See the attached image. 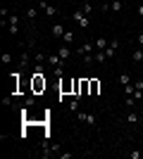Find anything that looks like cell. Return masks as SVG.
Listing matches in <instances>:
<instances>
[{
	"label": "cell",
	"instance_id": "ffe728a7",
	"mask_svg": "<svg viewBox=\"0 0 143 159\" xmlns=\"http://www.w3.org/2000/svg\"><path fill=\"white\" fill-rule=\"evenodd\" d=\"M124 88V95H134L136 93V86H134V83H129V86H122Z\"/></svg>",
	"mask_w": 143,
	"mask_h": 159
},
{
	"label": "cell",
	"instance_id": "277c9868",
	"mask_svg": "<svg viewBox=\"0 0 143 159\" xmlns=\"http://www.w3.org/2000/svg\"><path fill=\"white\" fill-rule=\"evenodd\" d=\"M7 19H10V24H7V31L12 33V36H17V33H19V21H21V17H17V14H10Z\"/></svg>",
	"mask_w": 143,
	"mask_h": 159
},
{
	"label": "cell",
	"instance_id": "d6986e66",
	"mask_svg": "<svg viewBox=\"0 0 143 159\" xmlns=\"http://www.w3.org/2000/svg\"><path fill=\"white\" fill-rule=\"evenodd\" d=\"M119 83H122V86H129L131 83V74H122V76H119Z\"/></svg>",
	"mask_w": 143,
	"mask_h": 159
},
{
	"label": "cell",
	"instance_id": "52a82bcc",
	"mask_svg": "<svg viewBox=\"0 0 143 159\" xmlns=\"http://www.w3.org/2000/svg\"><path fill=\"white\" fill-rule=\"evenodd\" d=\"M64 31H67V29L62 26L60 21H55V24H53V29H50V33H53L55 38H62V36H64Z\"/></svg>",
	"mask_w": 143,
	"mask_h": 159
},
{
	"label": "cell",
	"instance_id": "44dd1931",
	"mask_svg": "<svg viewBox=\"0 0 143 159\" xmlns=\"http://www.w3.org/2000/svg\"><path fill=\"white\" fill-rule=\"evenodd\" d=\"M81 12L83 14H91V12H93V5H91V2H81Z\"/></svg>",
	"mask_w": 143,
	"mask_h": 159
},
{
	"label": "cell",
	"instance_id": "f546056e",
	"mask_svg": "<svg viewBox=\"0 0 143 159\" xmlns=\"http://www.w3.org/2000/svg\"><path fill=\"white\" fill-rule=\"evenodd\" d=\"M134 86H136V90H143V81H134Z\"/></svg>",
	"mask_w": 143,
	"mask_h": 159
},
{
	"label": "cell",
	"instance_id": "7c38bea8",
	"mask_svg": "<svg viewBox=\"0 0 143 159\" xmlns=\"http://www.w3.org/2000/svg\"><path fill=\"white\" fill-rule=\"evenodd\" d=\"M79 102H81V95H74L69 102V112H79Z\"/></svg>",
	"mask_w": 143,
	"mask_h": 159
},
{
	"label": "cell",
	"instance_id": "f1b7e54d",
	"mask_svg": "<svg viewBox=\"0 0 143 159\" xmlns=\"http://www.w3.org/2000/svg\"><path fill=\"white\" fill-rule=\"evenodd\" d=\"M72 157H74L72 152H60V159H72Z\"/></svg>",
	"mask_w": 143,
	"mask_h": 159
},
{
	"label": "cell",
	"instance_id": "6da1fadb",
	"mask_svg": "<svg viewBox=\"0 0 143 159\" xmlns=\"http://www.w3.org/2000/svg\"><path fill=\"white\" fill-rule=\"evenodd\" d=\"M76 121L79 124H86V126H95V114H91V112H76Z\"/></svg>",
	"mask_w": 143,
	"mask_h": 159
},
{
	"label": "cell",
	"instance_id": "cb8c5ba5",
	"mask_svg": "<svg viewBox=\"0 0 143 159\" xmlns=\"http://www.w3.org/2000/svg\"><path fill=\"white\" fill-rule=\"evenodd\" d=\"M126 121L129 124H138V114H126Z\"/></svg>",
	"mask_w": 143,
	"mask_h": 159
},
{
	"label": "cell",
	"instance_id": "d6a6232c",
	"mask_svg": "<svg viewBox=\"0 0 143 159\" xmlns=\"http://www.w3.org/2000/svg\"><path fill=\"white\" fill-rule=\"evenodd\" d=\"M81 2H91V0H81Z\"/></svg>",
	"mask_w": 143,
	"mask_h": 159
},
{
	"label": "cell",
	"instance_id": "ba28073f",
	"mask_svg": "<svg viewBox=\"0 0 143 159\" xmlns=\"http://www.w3.org/2000/svg\"><path fill=\"white\" fill-rule=\"evenodd\" d=\"M34 90H45V79L41 74H34Z\"/></svg>",
	"mask_w": 143,
	"mask_h": 159
},
{
	"label": "cell",
	"instance_id": "ac0fdd59",
	"mask_svg": "<svg viewBox=\"0 0 143 159\" xmlns=\"http://www.w3.org/2000/svg\"><path fill=\"white\" fill-rule=\"evenodd\" d=\"M38 12H41L38 5H36V7H29V10H26V19H36V14H38Z\"/></svg>",
	"mask_w": 143,
	"mask_h": 159
},
{
	"label": "cell",
	"instance_id": "1f68e13d",
	"mask_svg": "<svg viewBox=\"0 0 143 159\" xmlns=\"http://www.w3.org/2000/svg\"><path fill=\"white\" fill-rule=\"evenodd\" d=\"M138 17H143V2L138 5Z\"/></svg>",
	"mask_w": 143,
	"mask_h": 159
},
{
	"label": "cell",
	"instance_id": "484cf974",
	"mask_svg": "<svg viewBox=\"0 0 143 159\" xmlns=\"http://www.w3.org/2000/svg\"><path fill=\"white\" fill-rule=\"evenodd\" d=\"M98 88H100V86H98V81H91V93H98Z\"/></svg>",
	"mask_w": 143,
	"mask_h": 159
},
{
	"label": "cell",
	"instance_id": "4dcf8cb0",
	"mask_svg": "<svg viewBox=\"0 0 143 159\" xmlns=\"http://www.w3.org/2000/svg\"><path fill=\"white\" fill-rule=\"evenodd\" d=\"M136 40H138V48H143V31L138 33V38H136Z\"/></svg>",
	"mask_w": 143,
	"mask_h": 159
},
{
	"label": "cell",
	"instance_id": "7402d4cb",
	"mask_svg": "<svg viewBox=\"0 0 143 159\" xmlns=\"http://www.w3.org/2000/svg\"><path fill=\"white\" fill-rule=\"evenodd\" d=\"M0 60H2V64H12V55H10V52H2Z\"/></svg>",
	"mask_w": 143,
	"mask_h": 159
},
{
	"label": "cell",
	"instance_id": "5b68a950",
	"mask_svg": "<svg viewBox=\"0 0 143 159\" xmlns=\"http://www.w3.org/2000/svg\"><path fill=\"white\" fill-rule=\"evenodd\" d=\"M57 152H60V145H57V143H45L43 150H41L43 157H53V154H57Z\"/></svg>",
	"mask_w": 143,
	"mask_h": 159
},
{
	"label": "cell",
	"instance_id": "4fadbf2b",
	"mask_svg": "<svg viewBox=\"0 0 143 159\" xmlns=\"http://www.w3.org/2000/svg\"><path fill=\"white\" fill-rule=\"evenodd\" d=\"M93 43H95V50H105V48L110 45V40H107V38H95Z\"/></svg>",
	"mask_w": 143,
	"mask_h": 159
},
{
	"label": "cell",
	"instance_id": "603a6c76",
	"mask_svg": "<svg viewBox=\"0 0 143 159\" xmlns=\"http://www.w3.org/2000/svg\"><path fill=\"white\" fill-rule=\"evenodd\" d=\"M34 105H36V98H34V95H29V98L24 100V107H34Z\"/></svg>",
	"mask_w": 143,
	"mask_h": 159
},
{
	"label": "cell",
	"instance_id": "7a4b0ae2",
	"mask_svg": "<svg viewBox=\"0 0 143 159\" xmlns=\"http://www.w3.org/2000/svg\"><path fill=\"white\" fill-rule=\"evenodd\" d=\"M38 10H41V12L45 14V17H55V14H57V7H55V5H50L48 0H38Z\"/></svg>",
	"mask_w": 143,
	"mask_h": 159
},
{
	"label": "cell",
	"instance_id": "30bf717a",
	"mask_svg": "<svg viewBox=\"0 0 143 159\" xmlns=\"http://www.w3.org/2000/svg\"><path fill=\"white\" fill-rule=\"evenodd\" d=\"M131 62H134V64H143V48H136V50H134Z\"/></svg>",
	"mask_w": 143,
	"mask_h": 159
},
{
	"label": "cell",
	"instance_id": "836d02e7",
	"mask_svg": "<svg viewBox=\"0 0 143 159\" xmlns=\"http://www.w3.org/2000/svg\"><path fill=\"white\" fill-rule=\"evenodd\" d=\"M141 119H143V109H141Z\"/></svg>",
	"mask_w": 143,
	"mask_h": 159
},
{
	"label": "cell",
	"instance_id": "9c48e42d",
	"mask_svg": "<svg viewBox=\"0 0 143 159\" xmlns=\"http://www.w3.org/2000/svg\"><path fill=\"white\" fill-rule=\"evenodd\" d=\"M117 48H119V40H115V38H112V40H110V45L105 48V55H107V57H112V55L117 52Z\"/></svg>",
	"mask_w": 143,
	"mask_h": 159
},
{
	"label": "cell",
	"instance_id": "4316f807",
	"mask_svg": "<svg viewBox=\"0 0 143 159\" xmlns=\"http://www.w3.org/2000/svg\"><path fill=\"white\" fill-rule=\"evenodd\" d=\"M2 105H5V107H12V98H10V95H5V98H2Z\"/></svg>",
	"mask_w": 143,
	"mask_h": 159
},
{
	"label": "cell",
	"instance_id": "e0dca14e",
	"mask_svg": "<svg viewBox=\"0 0 143 159\" xmlns=\"http://www.w3.org/2000/svg\"><path fill=\"white\" fill-rule=\"evenodd\" d=\"M105 60H107V55H105V50H95V62H98V64H102Z\"/></svg>",
	"mask_w": 143,
	"mask_h": 159
},
{
	"label": "cell",
	"instance_id": "5bb4252c",
	"mask_svg": "<svg viewBox=\"0 0 143 159\" xmlns=\"http://www.w3.org/2000/svg\"><path fill=\"white\" fill-rule=\"evenodd\" d=\"M57 55H60L62 60H67L69 55H72V50H69V45H67V43H64V45H62V48H60V50H57Z\"/></svg>",
	"mask_w": 143,
	"mask_h": 159
},
{
	"label": "cell",
	"instance_id": "d4e9b609",
	"mask_svg": "<svg viewBox=\"0 0 143 159\" xmlns=\"http://www.w3.org/2000/svg\"><path fill=\"white\" fill-rule=\"evenodd\" d=\"M53 74L57 76V79H62V76H64V74H62V64L60 66H53Z\"/></svg>",
	"mask_w": 143,
	"mask_h": 159
},
{
	"label": "cell",
	"instance_id": "8fae6325",
	"mask_svg": "<svg viewBox=\"0 0 143 159\" xmlns=\"http://www.w3.org/2000/svg\"><path fill=\"white\" fill-rule=\"evenodd\" d=\"M48 64H50V66H60L62 64V62H64V60H62V57H60V55H48Z\"/></svg>",
	"mask_w": 143,
	"mask_h": 159
},
{
	"label": "cell",
	"instance_id": "3957f363",
	"mask_svg": "<svg viewBox=\"0 0 143 159\" xmlns=\"http://www.w3.org/2000/svg\"><path fill=\"white\" fill-rule=\"evenodd\" d=\"M72 19H74V24H79L81 29H88V24H91V21H88V14H83L81 10H76V12L72 14Z\"/></svg>",
	"mask_w": 143,
	"mask_h": 159
},
{
	"label": "cell",
	"instance_id": "83f0119b",
	"mask_svg": "<svg viewBox=\"0 0 143 159\" xmlns=\"http://www.w3.org/2000/svg\"><path fill=\"white\" fill-rule=\"evenodd\" d=\"M129 159H143L141 152H129Z\"/></svg>",
	"mask_w": 143,
	"mask_h": 159
},
{
	"label": "cell",
	"instance_id": "2e32d148",
	"mask_svg": "<svg viewBox=\"0 0 143 159\" xmlns=\"http://www.w3.org/2000/svg\"><path fill=\"white\" fill-rule=\"evenodd\" d=\"M122 0H110V10H112V12H119V10H122Z\"/></svg>",
	"mask_w": 143,
	"mask_h": 159
},
{
	"label": "cell",
	"instance_id": "8992f818",
	"mask_svg": "<svg viewBox=\"0 0 143 159\" xmlns=\"http://www.w3.org/2000/svg\"><path fill=\"white\" fill-rule=\"evenodd\" d=\"M93 48H95V43L86 40V43H81V45L76 48V52H79V57H83V55H93Z\"/></svg>",
	"mask_w": 143,
	"mask_h": 159
},
{
	"label": "cell",
	"instance_id": "9a60e30c",
	"mask_svg": "<svg viewBox=\"0 0 143 159\" xmlns=\"http://www.w3.org/2000/svg\"><path fill=\"white\" fill-rule=\"evenodd\" d=\"M62 40H64V43H67V45H69V43H74V40H76L74 31H64V36H62Z\"/></svg>",
	"mask_w": 143,
	"mask_h": 159
}]
</instances>
